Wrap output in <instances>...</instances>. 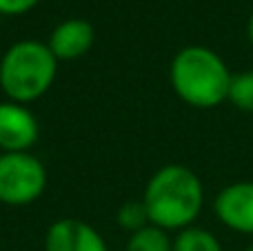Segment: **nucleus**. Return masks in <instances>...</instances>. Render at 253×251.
<instances>
[{"mask_svg":"<svg viewBox=\"0 0 253 251\" xmlns=\"http://www.w3.org/2000/svg\"><path fill=\"white\" fill-rule=\"evenodd\" d=\"M58 60L38 40H20L4 51L0 60V87L13 102L29 105L51 89Z\"/></svg>","mask_w":253,"mask_h":251,"instance_id":"7ed1b4c3","label":"nucleus"},{"mask_svg":"<svg viewBox=\"0 0 253 251\" xmlns=\"http://www.w3.org/2000/svg\"><path fill=\"white\" fill-rule=\"evenodd\" d=\"M38 120L29 107L13 100L0 102V149L9 151H29L38 140Z\"/></svg>","mask_w":253,"mask_h":251,"instance_id":"423d86ee","label":"nucleus"},{"mask_svg":"<svg viewBox=\"0 0 253 251\" xmlns=\"http://www.w3.org/2000/svg\"><path fill=\"white\" fill-rule=\"evenodd\" d=\"M227 102H231L238 111L253 114V69L233 74Z\"/></svg>","mask_w":253,"mask_h":251,"instance_id":"9b49d317","label":"nucleus"},{"mask_svg":"<svg viewBox=\"0 0 253 251\" xmlns=\"http://www.w3.org/2000/svg\"><path fill=\"white\" fill-rule=\"evenodd\" d=\"M173 251H224V249L215 234L193 225L175 234Z\"/></svg>","mask_w":253,"mask_h":251,"instance_id":"1a4fd4ad","label":"nucleus"},{"mask_svg":"<svg viewBox=\"0 0 253 251\" xmlns=\"http://www.w3.org/2000/svg\"><path fill=\"white\" fill-rule=\"evenodd\" d=\"M44 251H107V243L91 225L62 218L47 229Z\"/></svg>","mask_w":253,"mask_h":251,"instance_id":"0eeeda50","label":"nucleus"},{"mask_svg":"<svg viewBox=\"0 0 253 251\" xmlns=\"http://www.w3.org/2000/svg\"><path fill=\"white\" fill-rule=\"evenodd\" d=\"M116 220H118V225L123 227L125 231H129V234H135V231H140L142 227L151 225L142 200H129V203H125L123 207L118 209V213H116Z\"/></svg>","mask_w":253,"mask_h":251,"instance_id":"f8f14e48","label":"nucleus"},{"mask_svg":"<svg viewBox=\"0 0 253 251\" xmlns=\"http://www.w3.org/2000/svg\"><path fill=\"white\" fill-rule=\"evenodd\" d=\"M213 213L229 231L253 236V180H238L222 187L213 198Z\"/></svg>","mask_w":253,"mask_h":251,"instance_id":"39448f33","label":"nucleus"},{"mask_svg":"<svg viewBox=\"0 0 253 251\" xmlns=\"http://www.w3.org/2000/svg\"><path fill=\"white\" fill-rule=\"evenodd\" d=\"M38 2L40 0H0V16H22Z\"/></svg>","mask_w":253,"mask_h":251,"instance_id":"ddd939ff","label":"nucleus"},{"mask_svg":"<svg viewBox=\"0 0 253 251\" xmlns=\"http://www.w3.org/2000/svg\"><path fill=\"white\" fill-rule=\"evenodd\" d=\"M93 27L83 18H67L58 22L47 40V47L56 56V60H78L91 49L93 44Z\"/></svg>","mask_w":253,"mask_h":251,"instance_id":"6e6552de","label":"nucleus"},{"mask_svg":"<svg viewBox=\"0 0 253 251\" xmlns=\"http://www.w3.org/2000/svg\"><path fill=\"white\" fill-rule=\"evenodd\" d=\"M231 69L218 51L202 44L182 47L169 67V80L175 96L196 109H213L227 102Z\"/></svg>","mask_w":253,"mask_h":251,"instance_id":"f03ea898","label":"nucleus"},{"mask_svg":"<svg viewBox=\"0 0 253 251\" xmlns=\"http://www.w3.org/2000/svg\"><path fill=\"white\" fill-rule=\"evenodd\" d=\"M125 251H173V238L169 231L156 225H147L135 234H129Z\"/></svg>","mask_w":253,"mask_h":251,"instance_id":"9d476101","label":"nucleus"},{"mask_svg":"<svg viewBox=\"0 0 253 251\" xmlns=\"http://www.w3.org/2000/svg\"><path fill=\"white\" fill-rule=\"evenodd\" d=\"M47 169L29 151H9L0 156V203L22 207L42 196Z\"/></svg>","mask_w":253,"mask_h":251,"instance_id":"20e7f679","label":"nucleus"},{"mask_svg":"<svg viewBox=\"0 0 253 251\" xmlns=\"http://www.w3.org/2000/svg\"><path fill=\"white\" fill-rule=\"evenodd\" d=\"M247 38H249V42H251V47H253V11H251L249 20H247Z\"/></svg>","mask_w":253,"mask_h":251,"instance_id":"4468645a","label":"nucleus"},{"mask_svg":"<svg viewBox=\"0 0 253 251\" xmlns=\"http://www.w3.org/2000/svg\"><path fill=\"white\" fill-rule=\"evenodd\" d=\"M149 222L165 231L193 227L205 207V185L193 169L184 165H165L151 178L142 194Z\"/></svg>","mask_w":253,"mask_h":251,"instance_id":"f257e3e1","label":"nucleus"}]
</instances>
